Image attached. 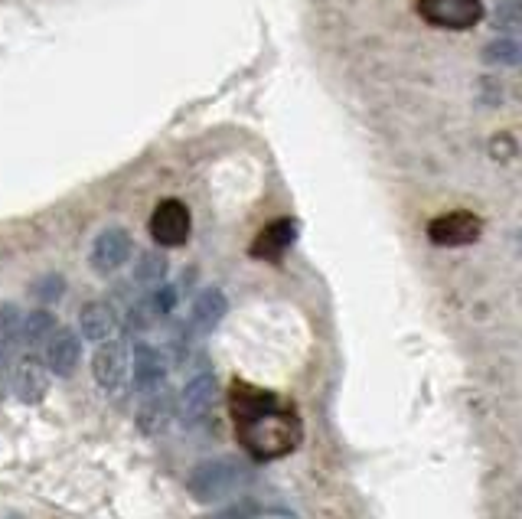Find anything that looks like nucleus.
I'll return each mask as SVG.
<instances>
[{
  "mask_svg": "<svg viewBox=\"0 0 522 519\" xmlns=\"http://www.w3.org/2000/svg\"><path fill=\"white\" fill-rule=\"evenodd\" d=\"M232 412L239 418V438L248 451L261 461H275L297 448L301 441V425L297 415L281 409L271 392H261L252 386H235L232 392Z\"/></svg>",
  "mask_w": 522,
  "mask_h": 519,
  "instance_id": "obj_1",
  "label": "nucleus"
},
{
  "mask_svg": "<svg viewBox=\"0 0 522 519\" xmlns=\"http://www.w3.org/2000/svg\"><path fill=\"white\" fill-rule=\"evenodd\" d=\"M242 480H245V471L239 461L216 457V461H203L200 467H193L190 480H186V490L200 503H219L232 497V493L242 487Z\"/></svg>",
  "mask_w": 522,
  "mask_h": 519,
  "instance_id": "obj_2",
  "label": "nucleus"
},
{
  "mask_svg": "<svg viewBox=\"0 0 522 519\" xmlns=\"http://www.w3.org/2000/svg\"><path fill=\"white\" fill-rule=\"evenodd\" d=\"M128 373H131V350L124 340H108L95 350V360H92V376L98 382V389L115 395L124 389V382H128Z\"/></svg>",
  "mask_w": 522,
  "mask_h": 519,
  "instance_id": "obj_3",
  "label": "nucleus"
},
{
  "mask_svg": "<svg viewBox=\"0 0 522 519\" xmlns=\"http://www.w3.org/2000/svg\"><path fill=\"white\" fill-rule=\"evenodd\" d=\"M418 14L431 27L441 30H470L483 20L480 0H418Z\"/></svg>",
  "mask_w": 522,
  "mask_h": 519,
  "instance_id": "obj_4",
  "label": "nucleus"
},
{
  "mask_svg": "<svg viewBox=\"0 0 522 519\" xmlns=\"http://www.w3.org/2000/svg\"><path fill=\"white\" fill-rule=\"evenodd\" d=\"M190 209H186L180 200H164L157 203L154 216H151V236L157 245L164 249H177L186 239H190Z\"/></svg>",
  "mask_w": 522,
  "mask_h": 519,
  "instance_id": "obj_5",
  "label": "nucleus"
},
{
  "mask_svg": "<svg viewBox=\"0 0 522 519\" xmlns=\"http://www.w3.org/2000/svg\"><path fill=\"white\" fill-rule=\"evenodd\" d=\"M43 363L53 376L59 379H69L72 373L79 369L82 363V343H79V333L69 330V327H59L49 343L43 346Z\"/></svg>",
  "mask_w": 522,
  "mask_h": 519,
  "instance_id": "obj_6",
  "label": "nucleus"
},
{
  "mask_svg": "<svg viewBox=\"0 0 522 519\" xmlns=\"http://www.w3.org/2000/svg\"><path fill=\"white\" fill-rule=\"evenodd\" d=\"M10 389L23 402V405H40L43 395L49 389V369L40 356L27 353L23 360L14 366V376H10Z\"/></svg>",
  "mask_w": 522,
  "mask_h": 519,
  "instance_id": "obj_7",
  "label": "nucleus"
},
{
  "mask_svg": "<svg viewBox=\"0 0 522 519\" xmlns=\"http://www.w3.org/2000/svg\"><path fill=\"white\" fill-rule=\"evenodd\" d=\"M480 219L474 213H444L438 219H431L428 236L434 245H470L480 239Z\"/></svg>",
  "mask_w": 522,
  "mask_h": 519,
  "instance_id": "obj_8",
  "label": "nucleus"
},
{
  "mask_svg": "<svg viewBox=\"0 0 522 519\" xmlns=\"http://www.w3.org/2000/svg\"><path fill=\"white\" fill-rule=\"evenodd\" d=\"M131 376H134V386H138L144 395L164 389V379H167L164 353H160L157 346H151V343H134V350H131Z\"/></svg>",
  "mask_w": 522,
  "mask_h": 519,
  "instance_id": "obj_9",
  "label": "nucleus"
},
{
  "mask_svg": "<svg viewBox=\"0 0 522 519\" xmlns=\"http://www.w3.org/2000/svg\"><path fill=\"white\" fill-rule=\"evenodd\" d=\"M131 258V236L124 229H105L98 232V239L92 242V268L111 275L121 265H128Z\"/></svg>",
  "mask_w": 522,
  "mask_h": 519,
  "instance_id": "obj_10",
  "label": "nucleus"
},
{
  "mask_svg": "<svg viewBox=\"0 0 522 519\" xmlns=\"http://www.w3.org/2000/svg\"><path fill=\"white\" fill-rule=\"evenodd\" d=\"M118 324H121V317L115 311V304H108V301H89L82 307V314H79L82 340L98 343V346L108 343V340H115Z\"/></svg>",
  "mask_w": 522,
  "mask_h": 519,
  "instance_id": "obj_11",
  "label": "nucleus"
},
{
  "mask_svg": "<svg viewBox=\"0 0 522 519\" xmlns=\"http://www.w3.org/2000/svg\"><path fill=\"white\" fill-rule=\"evenodd\" d=\"M213 402H216V379H213V373L193 376L183 386V392H180V415H183V422H190V425L203 422V418L209 415V409H213Z\"/></svg>",
  "mask_w": 522,
  "mask_h": 519,
  "instance_id": "obj_12",
  "label": "nucleus"
},
{
  "mask_svg": "<svg viewBox=\"0 0 522 519\" xmlns=\"http://www.w3.org/2000/svg\"><path fill=\"white\" fill-rule=\"evenodd\" d=\"M177 409H180V402L173 399V392L167 386L157 389V392H147L144 402H141V409H138L141 431H144V435H157V431H164Z\"/></svg>",
  "mask_w": 522,
  "mask_h": 519,
  "instance_id": "obj_13",
  "label": "nucleus"
},
{
  "mask_svg": "<svg viewBox=\"0 0 522 519\" xmlns=\"http://www.w3.org/2000/svg\"><path fill=\"white\" fill-rule=\"evenodd\" d=\"M226 311H229V301H226V294H222L219 288L200 291V294H196V301H193V311H190L193 333H213L222 324Z\"/></svg>",
  "mask_w": 522,
  "mask_h": 519,
  "instance_id": "obj_14",
  "label": "nucleus"
},
{
  "mask_svg": "<svg viewBox=\"0 0 522 519\" xmlns=\"http://www.w3.org/2000/svg\"><path fill=\"white\" fill-rule=\"evenodd\" d=\"M294 236H297V226L291 219L268 222V226L258 232V239L252 245V255L255 258H281L294 245Z\"/></svg>",
  "mask_w": 522,
  "mask_h": 519,
  "instance_id": "obj_15",
  "label": "nucleus"
},
{
  "mask_svg": "<svg viewBox=\"0 0 522 519\" xmlns=\"http://www.w3.org/2000/svg\"><path fill=\"white\" fill-rule=\"evenodd\" d=\"M20 340H23V311L14 301H4L0 304V373L14 363Z\"/></svg>",
  "mask_w": 522,
  "mask_h": 519,
  "instance_id": "obj_16",
  "label": "nucleus"
},
{
  "mask_svg": "<svg viewBox=\"0 0 522 519\" xmlns=\"http://www.w3.org/2000/svg\"><path fill=\"white\" fill-rule=\"evenodd\" d=\"M59 327H56V317L49 311H33L23 317V343H33V346H46L49 337H53Z\"/></svg>",
  "mask_w": 522,
  "mask_h": 519,
  "instance_id": "obj_17",
  "label": "nucleus"
},
{
  "mask_svg": "<svg viewBox=\"0 0 522 519\" xmlns=\"http://www.w3.org/2000/svg\"><path fill=\"white\" fill-rule=\"evenodd\" d=\"M483 63L490 66H522V43L519 40H493L483 46Z\"/></svg>",
  "mask_w": 522,
  "mask_h": 519,
  "instance_id": "obj_18",
  "label": "nucleus"
},
{
  "mask_svg": "<svg viewBox=\"0 0 522 519\" xmlns=\"http://www.w3.org/2000/svg\"><path fill=\"white\" fill-rule=\"evenodd\" d=\"M134 278H138L141 284H151V288H157V284L167 278V258L160 252H144L138 268H134Z\"/></svg>",
  "mask_w": 522,
  "mask_h": 519,
  "instance_id": "obj_19",
  "label": "nucleus"
},
{
  "mask_svg": "<svg viewBox=\"0 0 522 519\" xmlns=\"http://www.w3.org/2000/svg\"><path fill=\"white\" fill-rule=\"evenodd\" d=\"M62 288H66L62 275H46L40 284H36V298H40V301H59L62 298Z\"/></svg>",
  "mask_w": 522,
  "mask_h": 519,
  "instance_id": "obj_20",
  "label": "nucleus"
},
{
  "mask_svg": "<svg viewBox=\"0 0 522 519\" xmlns=\"http://www.w3.org/2000/svg\"><path fill=\"white\" fill-rule=\"evenodd\" d=\"M173 301H177V291H173V288H157V294H154V311L157 314L173 311Z\"/></svg>",
  "mask_w": 522,
  "mask_h": 519,
  "instance_id": "obj_21",
  "label": "nucleus"
},
{
  "mask_svg": "<svg viewBox=\"0 0 522 519\" xmlns=\"http://www.w3.org/2000/svg\"><path fill=\"white\" fill-rule=\"evenodd\" d=\"M10 519H17V516H10Z\"/></svg>",
  "mask_w": 522,
  "mask_h": 519,
  "instance_id": "obj_22",
  "label": "nucleus"
},
{
  "mask_svg": "<svg viewBox=\"0 0 522 519\" xmlns=\"http://www.w3.org/2000/svg\"><path fill=\"white\" fill-rule=\"evenodd\" d=\"M519 7H522V0H519Z\"/></svg>",
  "mask_w": 522,
  "mask_h": 519,
  "instance_id": "obj_23",
  "label": "nucleus"
}]
</instances>
